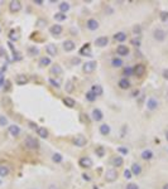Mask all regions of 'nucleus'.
I'll return each mask as SVG.
<instances>
[{"mask_svg":"<svg viewBox=\"0 0 168 189\" xmlns=\"http://www.w3.org/2000/svg\"><path fill=\"white\" fill-rule=\"evenodd\" d=\"M24 145L30 150H37L39 147V142L37 141V139H34L33 136H28L24 140Z\"/></svg>","mask_w":168,"mask_h":189,"instance_id":"obj_1","label":"nucleus"},{"mask_svg":"<svg viewBox=\"0 0 168 189\" xmlns=\"http://www.w3.org/2000/svg\"><path fill=\"white\" fill-rule=\"evenodd\" d=\"M118 179V172L115 169H109L108 172L105 173V180L109 181V183H113Z\"/></svg>","mask_w":168,"mask_h":189,"instance_id":"obj_2","label":"nucleus"},{"mask_svg":"<svg viewBox=\"0 0 168 189\" xmlns=\"http://www.w3.org/2000/svg\"><path fill=\"white\" fill-rule=\"evenodd\" d=\"M78 164L81 168H91V166L94 165V161H92V159L89 156H82L78 160Z\"/></svg>","mask_w":168,"mask_h":189,"instance_id":"obj_3","label":"nucleus"},{"mask_svg":"<svg viewBox=\"0 0 168 189\" xmlns=\"http://www.w3.org/2000/svg\"><path fill=\"white\" fill-rule=\"evenodd\" d=\"M74 144L77 147H82L87 144V139L83 135H77V136H75V139H74Z\"/></svg>","mask_w":168,"mask_h":189,"instance_id":"obj_4","label":"nucleus"},{"mask_svg":"<svg viewBox=\"0 0 168 189\" xmlns=\"http://www.w3.org/2000/svg\"><path fill=\"white\" fill-rule=\"evenodd\" d=\"M95 68H96V62H94V60H90V62H86L83 64L82 69L85 73H92L95 71Z\"/></svg>","mask_w":168,"mask_h":189,"instance_id":"obj_5","label":"nucleus"},{"mask_svg":"<svg viewBox=\"0 0 168 189\" xmlns=\"http://www.w3.org/2000/svg\"><path fill=\"white\" fill-rule=\"evenodd\" d=\"M146 66L144 64H135L134 68H133V73L135 76H138V77H142V76L146 73Z\"/></svg>","mask_w":168,"mask_h":189,"instance_id":"obj_6","label":"nucleus"},{"mask_svg":"<svg viewBox=\"0 0 168 189\" xmlns=\"http://www.w3.org/2000/svg\"><path fill=\"white\" fill-rule=\"evenodd\" d=\"M166 32L163 29H155L154 30V33H153V37H154V39L155 40H158V42H163L166 39Z\"/></svg>","mask_w":168,"mask_h":189,"instance_id":"obj_7","label":"nucleus"},{"mask_svg":"<svg viewBox=\"0 0 168 189\" xmlns=\"http://www.w3.org/2000/svg\"><path fill=\"white\" fill-rule=\"evenodd\" d=\"M9 9L11 13H18V11L22 9V3L18 1V0H13V1H10V4H9Z\"/></svg>","mask_w":168,"mask_h":189,"instance_id":"obj_8","label":"nucleus"},{"mask_svg":"<svg viewBox=\"0 0 168 189\" xmlns=\"http://www.w3.org/2000/svg\"><path fill=\"white\" fill-rule=\"evenodd\" d=\"M157 107H158V101L155 100V98H153V97L148 98V101H147V108L150 110V111H154V110H157Z\"/></svg>","mask_w":168,"mask_h":189,"instance_id":"obj_9","label":"nucleus"},{"mask_svg":"<svg viewBox=\"0 0 168 189\" xmlns=\"http://www.w3.org/2000/svg\"><path fill=\"white\" fill-rule=\"evenodd\" d=\"M108 43H109L108 37H99V38H96V40H95V44H96L97 47H101V48L106 47Z\"/></svg>","mask_w":168,"mask_h":189,"instance_id":"obj_10","label":"nucleus"},{"mask_svg":"<svg viewBox=\"0 0 168 189\" xmlns=\"http://www.w3.org/2000/svg\"><path fill=\"white\" fill-rule=\"evenodd\" d=\"M86 26H87V29H90V30H96V29H99V22L96 19H89L86 23Z\"/></svg>","mask_w":168,"mask_h":189,"instance_id":"obj_11","label":"nucleus"},{"mask_svg":"<svg viewBox=\"0 0 168 189\" xmlns=\"http://www.w3.org/2000/svg\"><path fill=\"white\" fill-rule=\"evenodd\" d=\"M46 51H47V53L51 57H56L57 56V47L55 44H52V43L46 45Z\"/></svg>","mask_w":168,"mask_h":189,"instance_id":"obj_12","label":"nucleus"},{"mask_svg":"<svg viewBox=\"0 0 168 189\" xmlns=\"http://www.w3.org/2000/svg\"><path fill=\"white\" fill-rule=\"evenodd\" d=\"M75 48H76V44H75L74 40H66L63 43V49L66 52H72Z\"/></svg>","mask_w":168,"mask_h":189,"instance_id":"obj_13","label":"nucleus"},{"mask_svg":"<svg viewBox=\"0 0 168 189\" xmlns=\"http://www.w3.org/2000/svg\"><path fill=\"white\" fill-rule=\"evenodd\" d=\"M116 52H118V54L119 56H128L129 54V48L127 47V45H124V44H120V45H118Z\"/></svg>","mask_w":168,"mask_h":189,"instance_id":"obj_14","label":"nucleus"},{"mask_svg":"<svg viewBox=\"0 0 168 189\" xmlns=\"http://www.w3.org/2000/svg\"><path fill=\"white\" fill-rule=\"evenodd\" d=\"M102 117H104V115H102V111L99 108H94L92 110V120L95 121H101Z\"/></svg>","mask_w":168,"mask_h":189,"instance_id":"obj_15","label":"nucleus"},{"mask_svg":"<svg viewBox=\"0 0 168 189\" xmlns=\"http://www.w3.org/2000/svg\"><path fill=\"white\" fill-rule=\"evenodd\" d=\"M63 32V28H62V25H60V24H56V25H52L51 26V33L53 34L55 37L57 35H60L61 33Z\"/></svg>","mask_w":168,"mask_h":189,"instance_id":"obj_16","label":"nucleus"},{"mask_svg":"<svg viewBox=\"0 0 168 189\" xmlns=\"http://www.w3.org/2000/svg\"><path fill=\"white\" fill-rule=\"evenodd\" d=\"M15 82H17V85L23 86L28 82V77H27L25 74H18L17 77H15Z\"/></svg>","mask_w":168,"mask_h":189,"instance_id":"obj_17","label":"nucleus"},{"mask_svg":"<svg viewBox=\"0 0 168 189\" xmlns=\"http://www.w3.org/2000/svg\"><path fill=\"white\" fill-rule=\"evenodd\" d=\"M37 134H38V136H41L42 139H47L49 132H48V130L46 127H38L37 129Z\"/></svg>","mask_w":168,"mask_h":189,"instance_id":"obj_18","label":"nucleus"},{"mask_svg":"<svg viewBox=\"0 0 168 189\" xmlns=\"http://www.w3.org/2000/svg\"><path fill=\"white\" fill-rule=\"evenodd\" d=\"M130 172H132V174H134V175H139V174L142 173V166H140L138 163H134V164L132 165Z\"/></svg>","mask_w":168,"mask_h":189,"instance_id":"obj_19","label":"nucleus"},{"mask_svg":"<svg viewBox=\"0 0 168 189\" xmlns=\"http://www.w3.org/2000/svg\"><path fill=\"white\" fill-rule=\"evenodd\" d=\"M91 91L96 94V97L97 96H101L102 93H104V90H102V87L100 85H94L92 87H91Z\"/></svg>","mask_w":168,"mask_h":189,"instance_id":"obj_20","label":"nucleus"},{"mask_svg":"<svg viewBox=\"0 0 168 189\" xmlns=\"http://www.w3.org/2000/svg\"><path fill=\"white\" fill-rule=\"evenodd\" d=\"M9 132H10V135H13V136H18L19 134H20V127L17 126V125H10L9 126Z\"/></svg>","mask_w":168,"mask_h":189,"instance_id":"obj_21","label":"nucleus"},{"mask_svg":"<svg viewBox=\"0 0 168 189\" xmlns=\"http://www.w3.org/2000/svg\"><path fill=\"white\" fill-rule=\"evenodd\" d=\"M62 72H63V69H62V67H61L60 64H55V66H52V68H51V73L52 74L60 76V74H62Z\"/></svg>","mask_w":168,"mask_h":189,"instance_id":"obj_22","label":"nucleus"},{"mask_svg":"<svg viewBox=\"0 0 168 189\" xmlns=\"http://www.w3.org/2000/svg\"><path fill=\"white\" fill-rule=\"evenodd\" d=\"M119 87L121 90H128L130 87V82L128 81V78H121L119 81Z\"/></svg>","mask_w":168,"mask_h":189,"instance_id":"obj_23","label":"nucleus"},{"mask_svg":"<svg viewBox=\"0 0 168 189\" xmlns=\"http://www.w3.org/2000/svg\"><path fill=\"white\" fill-rule=\"evenodd\" d=\"M63 104L66 105V106H68V107H75V105H76V101L74 100L72 97H64L63 98Z\"/></svg>","mask_w":168,"mask_h":189,"instance_id":"obj_24","label":"nucleus"},{"mask_svg":"<svg viewBox=\"0 0 168 189\" xmlns=\"http://www.w3.org/2000/svg\"><path fill=\"white\" fill-rule=\"evenodd\" d=\"M114 38L118 40V42H120V43H123V42L127 40V34H125L124 32H119V33H116L115 35H114Z\"/></svg>","mask_w":168,"mask_h":189,"instance_id":"obj_25","label":"nucleus"},{"mask_svg":"<svg viewBox=\"0 0 168 189\" xmlns=\"http://www.w3.org/2000/svg\"><path fill=\"white\" fill-rule=\"evenodd\" d=\"M140 156H142V158L144 159V160H150V159L153 158V151L147 149V150H144V151H143Z\"/></svg>","mask_w":168,"mask_h":189,"instance_id":"obj_26","label":"nucleus"},{"mask_svg":"<svg viewBox=\"0 0 168 189\" xmlns=\"http://www.w3.org/2000/svg\"><path fill=\"white\" fill-rule=\"evenodd\" d=\"M111 164L114 165V166H121L124 164V160H123V158L121 156H119V155H118V156H115L111 160Z\"/></svg>","mask_w":168,"mask_h":189,"instance_id":"obj_27","label":"nucleus"},{"mask_svg":"<svg viewBox=\"0 0 168 189\" xmlns=\"http://www.w3.org/2000/svg\"><path fill=\"white\" fill-rule=\"evenodd\" d=\"M58 6H60V11H61V13H63V14H64V13H67V11L70 10V8H71V6H70V4L66 3V1H62Z\"/></svg>","mask_w":168,"mask_h":189,"instance_id":"obj_28","label":"nucleus"},{"mask_svg":"<svg viewBox=\"0 0 168 189\" xmlns=\"http://www.w3.org/2000/svg\"><path fill=\"white\" fill-rule=\"evenodd\" d=\"M99 130H100V132L102 135H109L110 134V126L108 124H102L100 127H99Z\"/></svg>","mask_w":168,"mask_h":189,"instance_id":"obj_29","label":"nucleus"},{"mask_svg":"<svg viewBox=\"0 0 168 189\" xmlns=\"http://www.w3.org/2000/svg\"><path fill=\"white\" fill-rule=\"evenodd\" d=\"M64 90H66L67 93H72V92H74L75 86H74V83H72V81H67L66 82V85H64Z\"/></svg>","mask_w":168,"mask_h":189,"instance_id":"obj_30","label":"nucleus"},{"mask_svg":"<svg viewBox=\"0 0 168 189\" xmlns=\"http://www.w3.org/2000/svg\"><path fill=\"white\" fill-rule=\"evenodd\" d=\"M51 64V58H48V57H42L41 60H39V66L41 67H47Z\"/></svg>","mask_w":168,"mask_h":189,"instance_id":"obj_31","label":"nucleus"},{"mask_svg":"<svg viewBox=\"0 0 168 189\" xmlns=\"http://www.w3.org/2000/svg\"><path fill=\"white\" fill-rule=\"evenodd\" d=\"M80 53L81 54H86V56H91V51H90V44L87 43V44H85L83 47L81 48V51H80Z\"/></svg>","mask_w":168,"mask_h":189,"instance_id":"obj_32","label":"nucleus"},{"mask_svg":"<svg viewBox=\"0 0 168 189\" xmlns=\"http://www.w3.org/2000/svg\"><path fill=\"white\" fill-rule=\"evenodd\" d=\"M55 19H56L57 22H64V20L67 19V15L60 11V13H56V14H55Z\"/></svg>","mask_w":168,"mask_h":189,"instance_id":"obj_33","label":"nucleus"},{"mask_svg":"<svg viewBox=\"0 0 168 189\" xmlns=\"http://www.w3.org/2000/svg\"><path fill=\"white\" fill-rule=\"evenodd\" d=\"M111 66L115 67V68L121 67V66H123V59H121V58H114L111 60Z\"/></svg>","mask_w":168,"mask_h":189,"instance_id":"obj_34","label":"nucleus"},{"mask_svg":"<svg viewBox=\"0 0 168 189\" xmlns=\"http://www.w3.org/2000/svg\"><path fill=\"white\" fill-rule=\"evenodd\" d=\"M8 174H9V168L5 165H0V176L4 178V176H6Z\"/></svg>","mask_w":168,"mask_h":189,"instance_id":"obj_35","label":"nucleus"},{"mask_svg":"<svg viewBox=\"0 0 168 189\" xmlns=\"http://www.w3.org/2000/svg\"><path fill=\"white\" fill-rule=\"evenodd\" d=\"M86 100L90 102H94L96 100V94H95L92 91H89V92H86Z\"/></svg>","mask_w":168,"mask_h":189,"instance_id":"obj_36","label":"nucleus"},{"mask_svg":"<svg viewBox=\"0 0 168 189\" xmlns=\"http://www.w3.org/2000/svg\"><path fill=\"white\" fill-rule=\"evenodd\" d=\"M52 160L55 161V163H61V161L63 160V156L60 153H55V154L52 155Z\"/></svg>","mask_w":168,"mask_h":189,"instance_id":"obj_37","label":"nucleus"},{"mask_svg":"<svg viewBox=\"0 0 168 189\" xmlns=\"http://www.w3.org/2000/svg\"><path fill=\"white\" fill-rule=\"evenodd\" d=\"M96 154H97V156H100V158L104 156V155H105V149H104V146H97Z\"/></svg>","mask_w":168,"mask_h":189,"instance_id":"obj_38","label":"nucleus"},{"mask_svg":"<svg viewBox=\"0 0 168 189\" xmlns=\"http://www.w3.org/2000/svg\"><path fill=\"white\" fill-rule=\"evenodd\" d=\"M133 33H134V35H140V34H142V26L135 25L134 28H133Z\"/></svg>","mask_w":168,"mask_h":189,"instance_id":"obj_39","label":"nucleus"},{"mask_svg":"<svg viewBox=\"0 0 168 189\" xmlns=\"http://www.w3.org/2000/svg\"><path fill=\"white\" fill-rule=\"evenodd\" d=\"M37 25L39 26V28H43V26L47 25V20H46V19H38V20H37Z\"/></svg>","mask_w":168,"mask_h":189,"instance_id":"obj_40","label":"nucleus"},{"mask_svg":"<svg viewBox=\"0 0 168 189\" xmlns=\"http://www.w3.org/2000/svg\"><path fill=\"white\" fill-rule=\"evenodd\" d=\"M8 125V119L5 116H0V126H6Z\"/></svg>","mask_w":168,"mask_h":189,"instance_id":"obj_41","label":"nucleus"},{"mask_svg":"<svg viewBox=\"0 0 168 189\" xmlns=\"http://www.w3.org/2000/svg\"><path fill=\"white\" fill-rule=\"evenodd\" d=\"M124 74H125V76H132V74H134V73H133V68L127 67V68L124 69Z\"/></svg>","mask_w":168,"mask_h":189,"instance_id":"obj_42","label":"nucleus"},{"mask_svg":"<svg viewBox=\"0 0 168 189\" xmlns=\"http://www.w3.org/2000/svg\"><path fill=\"white\" fill-rule=\"evenodd\" d=\"M48 82L51 83V85H52L53 87H57V88H58V87H60V83L57 82L56 79H53V78H49V79H48Z\"/></svg>","mask_w":168,"mask_h":189,"instance_id":"obj_43","label":"nucleus"},{"mask_svg":"<svg viewBox=\"0 0 168 189\" xmlns=\"http://www.w3.org/2000/svg\"><path fill=\"white\" fill-rule=\"evenodd\" d=\"M161 19L163 22L168 20V13H167V11H162V13H161Z\"/></svg>","mask_w":168,"mask_h":189,"instance_id":"obj_44","label":"nucleus"},{"mask_svg":"<svg viewBox=\"0 0 168 189\" xmlns=\"http://www.w3.org/2000/svg\"><path fill=\"white\" fill-rule=\"evenodd\" d=\"M127 189H139V187H138V184H135V183H129L127 185Z\"/></svg>","mask_w":168,"mask_h":189,"instance_id":"obj_45","label":"nucleus"},{"mask_svg":"<svg viewBox=\"0 0 168 189\" xmlns=\"http://www.w3.org/2000/svg\"><path fill=\"white\" fill-rule=\"evenodd\" d=\"M130 43L133 45H135V47H139V45H140V39H138V38H134V39H132Z\"/></svg>","mask_w":168,"mask_h":189,"instance_id":"obj_46","label":"nucleus"},{"mask_svg":"<svg viewBox=\"0 0 168 189\" xmlns=\"http://www.w3.org/2000/svg\"><path fill=\"white\" fill-rule=\"evenodd\" d=\"M132 175H133V174H132V172H130L129 169H127V170L124 172V178H127V179H130Z\"/></svg>","mask_w":168,"mask_h":189,"instance_id":"obj_47","label":"nucleus"},{"mask_svg":"<svg viewBox=\"0 0 168 189\" xmlns=\"http://www.w3.org/2000/svg\"><path fill=\"white\" fill-rule=\"evenodd\" d=\"M10 39H13V40H18V34H15V32H10Z\"/></svg>","mask_w":168,"mask_h":189,"instance_id":"obj_48","label":"nucleus"},{"mask_svg":"<svg viewBox=\"0 0 168 189\" xmlns=\"http://www.w3.org/2000/svg\"><path fill=\"white\" fill-rule=\"evenodd\" d=\"M118 151H119V153H121V154H128V149H125V147H123V146L118 147Z\"/></svg>","mask_w":168,"mask_h":189,"instance_id":"obj_49","label":"nucleus"},{"mask_svg":"<svg viewBox=\"0 0 168 189\" xmlns=\"http://www.w3.org/2000/svg\"><path fill=\"white\" fill-rule=\"evenodd\" d=\"M162 76H163V78L167 79V81H168V68H166V69L162 72Z\"/></svg>","mask_w":168,"mask_h":189,"instance_id":"obj_50","label":"nucleus"},{"mask_svg":"<svg viewBox=\"0 0 168 189\" xmlns=\"http://www.w3.org/2000/svg\"><path fill=\"white\" fill-rule=\"evenodd\" d=\"M80 62H81L80 58H74L72 59V64H80Z\"/></svg>","mask_w":168,"mask_h":189,"instance_id":"obj_51","label":"nucleus"},{"mask_svg":"<svg viewBox=\"0 0 168 189\" xmlns=\"http://www.w3.org/2000/svg\"><path fill=\"white\" fill-rule=\"evenodd\" d=\"M83 179H85V180H87V181H90L91 180V178H90V175H87V174H83Z\"/></svg>","mask_w":168,"mask_h":189,"instance_id":"obj_52","label":"nucleus"},{"mask_svg":"<svg viewBox=\"0 0 168 189\" xmlns=\"http://www.w3.org/2000/svg\"><path fill=\"white\" fill-rule=\"evenodd\" d=\"M44 1H42V0H34V4H37V5H43Z\"/></svg>","mask_w":168,"mask_h":189,"instance_id":"obj_53","label":"nucleus"},{"mask_svg":"<svg viewBox=\"0 0 168 189\" xmlns=\"http://www.w3.org/2000/svg\"><path fill=\"white\" fill-rule=\"evenodd\" d=\"M3 56H5V51L3 48H0V57H3Z\"/></svg>","mask_w":168,"mask_h":189,"instance_id":"obj_54","label":"nucleus"},{"mask_svg":"<svg viewBox=\"0 0 168 189\" xmlns=\"http://www.w3.org/2000/svg\"><path fill=\"white\" fill-rule=\"evenodd\" d=\"M4 85V77H0V87Z\"/></svg>","mask_w":168,"mask_h":189,"instance_id":"obj_55","label":"nucleus"},{"mask_svg":"<svg viewBox=\"0 0 168 189\" xmlns=\"http://www.w3.org/2000/svg\"><path fill=\"white\" fill-rule=\"evenodd\" d=\"M163 189H168V183H167V184H164V185H163Z\"/></svg>","mask_w":168,"mask_h":189,"instance_id":"obj_56","label":"nucleus"},{"mask_svg":"<svg viewBox=\"0 0 168 189\" xmlns=\"http://www.w3.org/2000/svg\"><path fill=\"white\" fill-rule=\"evenodd\" d=\"M166 139H167V141H168V131L166 132Z\"/></svg>","mask_w":168,"mask_h":189,"instance_id":"obj_57","label":"nucleus"},{"mask_svg":"<svg viewBox=\"0 0 168 189\" xmlns=\"http://www.w3.org/2000/svg\"><path fill=\"white\" fill-rule=\"evenodd\" d=\"M0 77H3V74H1V73H0Z\"/></svg>","mask_w":168,"mask_h":189,"instance_id":"obj_58","label":"nucleus"},{"mask_svg":"<svg viewBox=\"0 0 168 189\" xmlns=\"http://www.w3.org/2000/svg\"><path fill=\"white\" fill-rule=\"evenodd\" d=\"M0 32H1V29H0Z\"/></svg>","mask_w":168,"mask_h":189,"instance_id":"obj_59","label":"nucleus"},{"mask_svg":"<svg viewBox=\"0 0 168 189\" xmlns=\"http://www.w3.org/2000/svg\"><path fill=\"white\" fill-rule=\"evenodd\" d=\"M167 150H168V149H167Z\"/></svg>","mask_w":168,"mask_h":189,"instance_id":"obj_60","label":"nucleus"}]
</instances>
